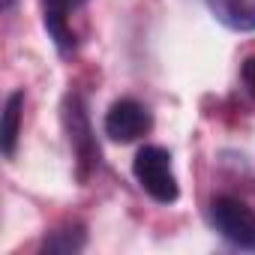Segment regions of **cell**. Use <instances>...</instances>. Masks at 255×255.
Returning <instances> with one entry per match:
<instances>
[{
	"mask_svg": "<svg viewBox=\"0 0 255 255\" xmlns=\"http://www.w3.org/2000/svg\"><path fill=\"white\" fill-rule=\"evenodd\" d=\"M84 240H87V234H84L81 225H63V228H57V231H51V234L45 237L42 252H51V255H69V252L84 249Z\"/></svg>",
	"mask_w": 255,
	"mask_h": 255,
	"instance_id": "8",
	"label": "cell"
},
{
	"mask_svg": "<svg viewBox=\"0 0 255 255\" xmlns=\"http://www.w3.org/2000/svg\"><path fill=\"white\" fill-rule=\"evenodd\" d=\"M132 174L138 180V186L159 204H174L180 189H177V177L171 168V153L165 147L147 144L135 153L132 162Z\"/></svg>",
	"mask_w": 255,
	"mask_h": 255,
	"instance_id": "2",
	"label": "cell"
},
{
	"mask_svg": "<svg viewBox=\"0 0 255 255\" xmlns=\"http://www.w3.org/2000/svg\"><path fill=\"white\" fill-rule=\"evenodd\" d=\"M87 0H42V21H45V30L60 54H69L75 48V30H72L69 18Z\"/></svg>",
	"mask_w": 255,
	"mask_h": 255,
	"instance_id": "5",
	"label": "cell"
},
{
	"mask_svg": "<svg viewBox=\"0 0 255 255\" xmlns=\"http://www.w3.org/2000/svg\"><path fill=\"white\" fill-rule=\"evenodd\" d=\"M243 81H246L249 93L255 96V57H249V60L243 63Z\"/></svg>",
	"mask_w": 255,
	"mask_h": 255,
	"instance_id": "9",
	"label": "cell"
},
{
	"mask_svg": "<svg viewBox=\"0 0 255 255\" xmlns=\"http://www.w3.org/2000/svg\"><path fill=\"white\" fill-rule=\"evenodd\" d=\"M213 15L240 33H252L255 30V0H210Z\"/></svg>",
	"mask_w": 255,
	"mask_h": 255,
	"instance_id": "6",
	"label": "cell"
},
{
	"mask_svg": "<svg viewBox=\"0 0 255 255\" xmlns=\"http://www.w3.org/2000/svg\"><path fill=\"white\" fill-rule=\"evenodd\" d=\"M3 6H6V9H12V6H15V0H3Z\"/></svg>",
	"mask_w": 255,
	"mask_h": 255,
	"instance_id": "10",
	"label": "cell"
},
{
	"mask_svg": "<svg viewBox=\"0 0 255 255\" xmlns=\"http://www.w3.org/2000/svg\"><path fill=\"white\" fill-rule=\"evenodd\" d=\"M210 219H213V228L228 243L255 252V210L249 204L231 195H219L210 204Z\"/></svg>",
	"mask_w": 255,
	"mask_h": 255,
	"instance_id": "3",
	"label": "cell"
},
{
	"mask_svg": "<svg viewBox=\"0 0 255 255\" xmlns=\"http://www.w3.org/2000/svg\"><path fill=\"white\" fill-rule=\"evenodd\" d=\"M150 126H153V117H150V111L141 102H135V99H117L105 111L102 129H105V135L111 141L129 144V141H138L141 135H147Z\"/></svg>",
	"mask_w": 255,
	"mask_h": 255,
	"instance_id": "4",
	"label": "cell"
},
{
	"mask_svg": "<svg viewBox=\"0 0 255 255\" xmlns=\"http://www.w3.org/2000/svg\"><path fill=\"white\" fill-rule=\"evenodd\" d=\"M21 114H24V90H12L6 96V105H3V153L12 156L15 153V144H18V129H21Z\"/></svg>",
	"mask_w": 255,
	"mask_h": 255,
	"instance_id": "7",
	"label": "cell"
},
{
	"mask_svg": "<svg viewBox=\"0 0 255 255\" xmlns=\"http://www.w3.org/2000/svg\"><path fill=\"white\" fill-rule=\"evenodd\" d=\"M63 129H66V138H69V150L75 156V177L81 183H87L90 174L99 168V144H96V135H93L84 99L78 93H69L63 99Z\"/></svg>",
	"mask_w": 255,
	"mask_h": 255,
	"instance_id": "1",
	"label": "cell"
}]
</instances>
